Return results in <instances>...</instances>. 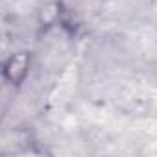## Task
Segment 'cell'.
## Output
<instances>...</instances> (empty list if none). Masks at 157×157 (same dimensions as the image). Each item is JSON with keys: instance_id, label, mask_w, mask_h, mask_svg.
I'll return each instance as SVG.
<instances>
[{"instance_id": "6da1fadb", "label": "cell", "mask_w": 157, "mask_h": 157, "mask_svg": "<svg viewBox=\"0 0 157 157\" xmlns=\"http://www.w3.org/2000/svg\"><path fill=\"white\" fill-rule=\"evenodd\" d=\"M32 63H33V54L30 50H19L13 52L6 61H4V82L11 87H21L30 76L32 70Z\"/></svg>"}]
</instances>
